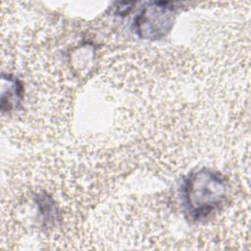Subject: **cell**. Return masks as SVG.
<instances>
[{"label": "cell", "instance_id": "6da1fadb", "mask_svg": "<svg viewBox=\"0 0 251 251\" xmlns=\"http://www.w3.org/2000/svg\"><path fill=\"white\" fill-rule=\"evenodd\" d=\"M96 152L55 151L22 156L4 173L1 247L32 239L53 248L84 243L85 220L113 175Z\"/></svg>", "mask_w": 251, "mask_h": 251}, {"label": "cell", "instance_id": "7a4b0ae2", "mask_svg": "<svg viewBox=\"0 0 251 251\" xmlns=\"http://www.w3.org/2000/svg\"><path fill=\"white\" fill-rule=\"evenodd\" d=\"M1 48V124L14 142L34 143L56 136L67 126L74 81L53 62L35 28L7 29Z\"/></svg>", "mask_w": 251, "mask_h": 251}, {"label": "cell", "instance_id": "3957f363", "mask_svg": "<svg viewBox=\"0 0 251 251\" xmlns=\"http://www.w3.org/2000/svg\"><path fill=\"white\" fill-rule=\"evenodd\" d=\"M228 196L227 177L223 173L201 169L190 173L182 181L179 191L181 211L191 222L207 223L220 216Z\"/></svg>", "mask_w": 251, "mask_h": 251}, {"label": "cell", "instance_id": "277c9868", "mask_svg": "<svg viewBox=\"0 0 251 251\" xmlns=\"http://www.w3.org/2000/svg\"><path fill=\"white\" fill-rule=\"evenodd\" d=\"M175 11L168 3H154L143 8L133 24L135 33L144 39H157L169 31Z\"/></svg>", "mask_w": 251, "mask_h": 251}]
</instances>
